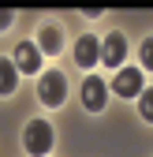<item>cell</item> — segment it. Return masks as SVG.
I'll list each match as a JSON object with an SVG mask.
<instances>
[{
    "instance_id": "5",
    "label": "cell",
    "mask_w": 153,
    "mask_h": 157,
    "mask_svg": "<svg viewBox=\"0 0 153 157\" xmlns=\"http://www.w3.org/2000/svg\"><path fill=\"white\" fill-rule=\"evenodd\" d=\"M142 71L138 67H123L120 75H116V82H112V90H116L120 97H142Z\"/></svg>"
},
{
    "instance_id": "3",
    "label": "cell",
    "mask_w": 153,
    "mask_h": 157,
    "mask_svg": "<svg viewBox=\"0 0 153 157\" xmlns=\"http://www.w3.org/2000/svg\"><path fill=\"white\" fill-rule=\"evenodd\" d=\"M11 64H15V71H23V75H37V71H41V49L30 45V41H19Z\"/></svg>"
},
{
    "instance_id": "10",
    "label": "cell",
    "mask_w": 153,
    "mask_h": 157,
    "mask_svg": "<svg viewBox=\"0 0 153 157\" xmlns=\"http://www.w3.org/2000/svg\"><path fill=\"white\" fill-rule=\"evenodd\" d=\"M138 109H142V120H149V124H153V90H142Z\"/></svg>"
},
{
    "instance_id": "2",
    "label": "cell",
    "mask_w": 153,
    "mask_h": 157,
    "mask_svg": "<svg viewBox=\"0 0 153 157\" xmlns=\"http://www.w3.org/2000/svg\"><path fill=\"white\" fill-rule=\"evenodd\" d=\"M64 94H67L64 75H60V71H45V75H41V82H37V97H41L49 109H56V105L64 101Z\"/></svg>"
},
{
    "instance_id": "9",
    "label": "cell",
    "mask_w": 153,
    "mask_h": 157,
    "mask_svg": "<svg viewBox=\"0 0 153 157\" xmlns=\"http://www.w3.org/2000/svg\"><path fill=\"white\" fill-rule=\"evenodd\" d=\"M15 82H19L15 64H11V60H0V94H11V90H15Z\"/></svg>"
},
{
    "instance_id": "8",
    "label": "cell",
    "mask_w": 153,
    "mask_h": 157,
    "mask_svg": "<svg viewBox=\"0 0 153 157\" xmlns=\"http://www.w3.org/2000/svg\"><path fill=\"white\" fill-rule=\"evenodd\" d=\"M37 49H41V52H56V49H60V26H41V34H37Z\"/></svg>"
},
{
    "instance_id": "1",
    "label": "cell",
    "mask_w": 153,
    "mask_h": 157,
    "mask_svg": "<svg viewBox=\"0 0 153 157\" xmlns=\"http://www.w3.org/2000/svg\"><path fill=\"white\" fill-rule=\"evenodd\" d=\"M23 146H26L34 157H45V153L52 150V127H49L45 120H30L26 131H23Z\"/></svg>"
},
{
    "instance_id": "4",
    "label": "cell",
    "mask_w": 153,
    "mask_h": 157,
    "mask_svg": "<svg viewBox=\"0 0 153 157\" xmlns=\"http://www.w3.org/2000/svg\"><path fill=\"white\" fill-rule=\"evenodd\" d=\"M105 101H108V86L101 82L97 75H90L86 82H82V105H86L90 112H101V109H105Z\"/></svg>"
},
{
    "instance_id": "7",
    "label": "cell",
    "mask_w": 153,
    "mask_h": 157,
    "mask_svg": "<svg viewBox=\"0 0 153 157\" xmlns=\"http://www.w3.org/2000/svg\"><path fill=\"white\" fill-rule=\"evenodd\" d=\"M123 56H127V41H123V34H108L105 41H101V64L120 67Z\"/></svg>"
},
{
    "instance_id": "6",
    "label": "cell",
    "mask_w": 153,
    "mask_h": 157,
    "mask_svg": "<svg viewBox=\"0 0 153 157\" xmlns=\"http://www.w3.org/2000/svg\"><path fill=\"white\" fill-rule=\"evenodd\" d=\"M75 60H79V67H93L101 60V41L93 34H82L79 41H75Z\"/></svg>"
},
{
    "instance_id": "11",
    "label": "cell",
    "mask_w": 153,
    "mask_h": 157,
    "mask_svg": "<svg viewBox=\"0 0 153 157\" xmlns=\"http://www.w3.org/2000/svg\"><path fill=\"white\" fill-rule=\"evenodd\" d=\"M142 67L153 71V37H146V41H142Z\"/></svg>"
},
{
    "instance_id": "12",
    "label": "cell",
    "mask_w": 153,
    "mask_h": 157,
    "mask_svg": "<svg viewBox=\"0 0 153 157\" xmlns=\"http://www.w3.org/2000/svg\"><path fill=\"white\" fill-rule=\"evenodd\" d=\"M11 19H15L11 11H0V30H4V26H11Z\"/></svg>"
}]
</instances>
